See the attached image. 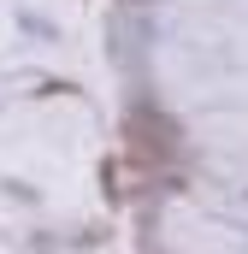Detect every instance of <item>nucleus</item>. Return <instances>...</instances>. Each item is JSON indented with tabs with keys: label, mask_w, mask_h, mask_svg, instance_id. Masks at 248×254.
<instances>
[{
	"label": "nucleus",
	"mask_w": 248,
	"mask_h": 254,
	"mask_svg": "<svg viewBox=\"0 0 248 254\" xmlns=\"http://www.w3.org/2000/svg\"><path fill=\"white\" fill-rule=\"evenodd\" d=\"M130 142H136V160H142V166H160V160L172 154V130L148 136V113H130Z\"/></svg>",
	"instance_id": "obj_1"
}]
</instances>
